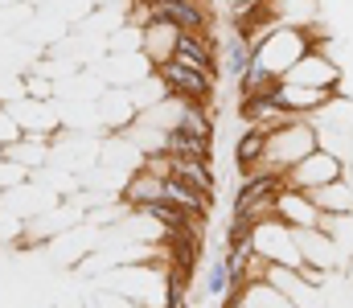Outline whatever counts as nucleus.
<instances>
[{"instance_id":"4","label":"nucleus","mask_w":353,"mask_h":308,"mask_svg":"<svg viewBox=\"0 0 353 308\" xmlns=\"http://www.w3.org/2000/svg\"><path fill=\"white\" fill-rule=\"evenodd\" d=\"M157 74H161V83L173 91L176 99H185V103H210V95H214V79L210 74L185 70L176 62H157Z\"/></svg>"},{"instance_id":"5","label":"nucleus","mask_w":353,"mask_h":308,"mask_svg":"<svg viewBox=\"0 0 353 308\" xmlns=\"http://www.w3.org/2000/svg\"><path fill=\"white\" fill-rule=\"evenodd\" d=\"M169 62H176V66H185V70H197V74H210V79H214V45L205 41V33H176Z\"/></svg>"},{"instance_id":"13","label":"nucleus","mask_w":353,"mask_h":308,"mask_svg":"<svg viewBox=\"0 0 353 308\" xmlns=\"http://www.w3.org/2000/svg\"><path fill=\"white\" fill-rule=\"evenodd\" d=\"M205 292H210V296H226V292H230V271H226L222 259L210 263V271H205Z\"/></svg>"},{"instance_id":"1","label":"nucleus","mask_w":353,"mask_h":308,"mask_svg":"<svg viewBox=\"0 0 353 308\" xmlns=\"http://www.w3.org/2000/svg\"><path fill=\"white\" fill-rule=\"evenodd\" d=\"M308 152H316V132L308 127V123H300V119H292V123H283L279 132H267V152H263V169L271 173H279V177H288Z\"/></svg>"},{"instance_id":"3","label":"nucleus","mask_w":353,"mask_h":308,"mask_svg":"<svg viewBox=\"0 0 353 308\" xmlns=\"http://www.w3.org/2000/svg\"><path fill=\"white\" fill-rule=\"evenodd\" d=\"M148 25H173L176 33H205L210 17L201 0H169V4L148 8Z\"/></svg>"},{"instance_id":"6","label":"nucleus","mask_w":353,"mask_h":308,"mask_svg":"<svg viewBox=\"0 0 353 308\" xmlns=\"http://www.w3.org/2000/svg\"><path fill=\"white\" fill-rule=\"evenodd\" d=\"M283 83H300V87H321V91H337V66L321 54H304L288 74Z\"/></svg>"},{"instance_id":"12","label":"nucleus","mask_w":353,"mask_h":308,"mask_svg":"<svg viewBox=\"0 0 353 308\" xmlns=\"http://www.w3.org/2000/svg\"><path fill=\"white\" fill-rule=\"evenodd\" d=\"M181 132H189V136H197V140H210L214 136V123H210V115L197 107V103H185V111H181V123H176Z\"/></svg>"},{"instance_id":"7","label":"nucleus","mask_w":353,"mask_h":308,"mask_svg":"<svg viewBox=\"0 0 353 308\" xmlns=\"http://www.w3.org/2000/svg\"><path fill=\"white\" fill-rule=\"evenodd\" d=\"M165 152L176 156V161H205L210 165V156H214V148H210V140H197V136H189V132H165Z\"/></svg>"},{"instance_id":"9","label":"nucleus","mask_w":353,"mask_h":308,"mask_svg":"<svg viewBox=\"0 0 353 308\" xmlns=\"http://www.w3.org/2000/svg\"><path fill=\"white\" fill-rule=\"evenodd\" d=\"M169 177H181L185 185H193L197 194H205V198H214V189H218V181H214V169L205 165V161H176L173 156V173Z\"/></svg>"},{"instance_id":"14","label":"nucleus","mask_w":353,"mask_h":308,"mask_svg":"<svg viewBox=\"0 0 353 308\" xmlns=\"http://www.w3.org/2000/svg\"><path fill=\"white\" fill-rule=\"evenodd\" d=\"M157 4H169V0H148V8H157Z\"/></svg>"},{"instance_id":"11","label":"nucleus","mask_w":353,"mask_h":308,"mask_svg":"<svg viewBox=\"0 0 353 308\" xmlns=\"http://www.w3.org/2000/svg\"><path fill=\"white\" fill-rule=\"evenodd\" d=\"M251 62H255V45L243 37V33H234L230 41H226V58H222V66H226V74H234V79H243L247 70H251Z\"/></svg>"},{"instance_id":"8","label":"nucleus","mask_w":353,"mask_h":308,"mask_svg":"<svg viewBox=\"0 0 353 308\" xmlns=\"http://www.w3.org/2000/svg\"><path fill=\"white\" fill-rule=\"evenodd\" d=\"M308 198H312V205L329 218V214H353V189L345 185V181H333V185H321V189H308Z\"/></svg>"},{"instance_id":"2","label":"nucleus","mask_w":353,"mask_h":308,"mask_svg":"<svg viewBox=\"0 0 353 308\" xmlns=\"http://www.w3.org/2000/svg\"><path fill=\"white\" fill-rule=\"evenodd\" d=\"M283 181H288L292 189H304V194H308V189H321V185H333V181H341V161L316 148V152H308Z\"/></svg>"},{"instance_id":"10","label":"nucleus","mask_w":353,"mask_h":308,"mask_svg":"<svg viewBox=\"0 0 353 308\" xmlns=\"http://www.w3.org/2000/svg\"><path fill=\"white\" fill-rule=\"evenodd\" d=\"M263 152H267V132L251 127V132L239 140V148H234V156H239V169H243V173H255V169L263 165Z\"/></svg>"}]
</instances>
